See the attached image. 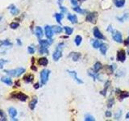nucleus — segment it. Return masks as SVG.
Here are the masks:
<instances>
[{"label":"nucleus","mask_w":129,"mask_h":121,"mask_svg":"<svg viewBox=\"0 0 129 121\" xmlns=\"http://www.w3.org/2000/svg\"><path fill=\"white\" fill-rule=\"evenodd\" d=\"M4 72L10 76H12V77H19L20 75H22L23 73H25V69L24 68H17L15 69H7L4 70Z\"/></svg>","instance_id":"obj_1"},{"label":"nucleus","mask_w":129,"mask_h":121,"mask_svg":"<svg viewBox=\"0 0 129 121\" xmlns=\"http://www.w3.org/2000/svg\"><path fill=\"white\" fill-rule=\"evenodd\" d=\"M50 74V70L48 69H43L40 72V82L42 85H45L48 80V77Z\"/></svg>","instance_id":"obj_2"},{"label":"nucleus","mask_w":129,"mask_h":121,"mask_svg":"<svg viewBox=\"0 0 129 121\" xmlns=\"http://www.w3.org/2000/svg\"><path fill=\"white\" fill-rule=\"evenodd\" d=\"M111 34H112V37L114 39L115 41L118 42V43H123V37H122V34L118 32V31H115L111 28Z\"/></svg>","instance_id":"obj_3"},{"label":"nucleus","mask_w":129,"mask_h":121,"mask_svg":"<svg viewBox=\"0 0 129 121\" xmlns=\"http://www.w3.org/2000/svg\"><path fill=\"white\" fill-rule=\"evenodd\" d=\"M11 96H13V98H15L19 100L22 101V102H24L26 101L27 99H28V96L26 95L25 94H23L22 92H17V93H15V94H11Z\"/></svg>","instance_id":"obj_4"},{"label":"nucleus","mask_w":129,"mask_h":121,"mask_svg":"<svg viewBox=\"0 0 129 121\" xmlns=\"http://www.w3.org/2000/svg\"><path fill=\"white\" fill-rule=\"evenodd\" d=\"M125 59H126V52L124 49H120L119 50L118 52H117V60L119 61L124 62Z\"/></svg>","instance_id":"obj_5"},{"label":"nucleus","mask_w":129,"mask_h":121,"mask_svg":"<svg viewBox=\"0 0 129 121\" xmlns=\"http://www.w3.org/2000/svg\"><path fill=\"white\" fill-rule=\"evenodd\" d=\"M61 50L62 49H60V48H56L55 52H54L53 54H52V58H53V60H55V61H57V60L62 56V51Z\"/></svg>","instance_id":"obj_6"},{"label":"nucleus","mask_w":129,"mask_h":121,"mask_svg":"<svg viewBox=\"0 0 129 121\" xmlns=\"http://www.w3.org/2000/svg\"><path fill=\"white\" fill-rule=\"evenodd\" d=\"M44 31H45V36L48 39H51L53 36V31H52V27H50L49 25H46L44 28Z\"/></svg>","instance_id":"obj_7"},{"label":"nucleus","mask_w":129,"mask_h":121,"mask_svg":"<svg viewBox=\"0 0 129 121\" xmlns=\"http://www.w3.org/2000/svg\"><path fill=\"white\" fill-rule=\"evenodd\" d=\"M68 73H69L70 75L72 76V78L74 79V81L75 82H77L78 84H82L83 83V82L82 81L81 79L79 78L77 76V72L76 71H72V70H68Z\"/></svg>","instance_id":"obj_8"},{"label":"nucleus","mask_w":129,"mask_h":121,"mask_svg":"<svg viewBox=\"0 0 129 121\" xmlns=\"http://www.w3.org/2000/svg\"><path fill=\"white\" fill-rule=\"evenodd\" d=\"M94 36H95L97 39H99V40H104L105 39L104 36L102 34V32L99 31V29L98 28H94Z\"/></svg>","instance_id":"obj_9"},{"label":"nucleus","mask_w":129,"mask_h":121,"mask_svg":"<svg viewBox=\"0 0 129 121\" xmlns=\"http://www.w3.org/2000/svg\"><path fill=\"white\" fill-rule=\"evenodd\" d=\"M96 19H97V13L94 12V13H90L86 16V20L89 21V22L91 23H96Z\"/></svg>","instance_id":"obj_10"},{"label":"nucleus","mask_w":129,"mask_h":121,"mask_svg":"<svg viewBox=\"0 0 129 121\" xmlns=\"http://www.w3.org/2000/svg\"><path fill=\"white\" fill-rule=\"evenodd\" d=\"M1 82L6 84L7 86H11L12 85V80H11V78L7 77V76H3V77L1 78Z\"/></svg>","instance_id":"obj_11"},{"label":"nucleus","mask_w":129,"mask_h":121,"mask_svg":"<svg viewBox=\"0 0 129 121\" xmlns=\"http://www.w3.org/2000/svg\"><path fill=\"white\" fill-rule=\"evenodd\" d=\"M8 114H9L10 117L12 119V118H15V117L17 116L18 112H17V110L15 108V107H9L8 108Z\"/></svg>","instance_id":"obj_12"},{"label":"nucleus","mask_w":129,"mask_h":121,"mask_svg":"<svg viewBox=\"0 0 129 121\" xmlns=\"http://www.w3.org/2000/svg\"><path fill=\"white\" fill-rule=\"evenodd\" d=\"M8 9H9L10 12H11V14L13 15H16L19 13V11L16 8V7H15V6H14V5H11L8 7Z\"/></svg>","instance_id":"obj_13"},{"label":"nucleus","mask_w":129,"mask_h":121,"mask_svg":"<svg viewBox=\"0 0 129 121\" xmlns=\"http://www.w3.org/2000/svg\"><path fill=\"white\" fill-rule=\"evenodd\" d=\"M37 102H38V99H37L36 97H34L33 99L31 101V103H29V107H30L31 110H34L35 107H36V104H37Z\"/></svg>","instance_id":"obj_14"},{"label":"nucleus","mask_w":129,"mask_h":121,"mask_svg":"<svg viewBox=\"0 0 129 121\" xmlns=\"http://www.w3.org/2000/svg\"><path fill=\"white\" fill-rule=\"evenodd\" d=\"M33 79H34V76H33L32 74H28V75H26L23 77V81L27 83L32 82L33 81Z\"/></svg>","instance_id":"obj_15"},{"label":"nucleus","mask_w":129,"mask_h":121,"mask_svg":"<svg viewBox=\"0 0 129 121\" xmlns=\"http://www.w3.org/2000/svg\"><path fill=\"white\" fill-rule=\"evenodd\" d=\"M48 63V60L45 57H41L38 60V64L42 66H46Z\"/></svg>","instance_id":"obj_16"},{"label":"nucleus","mask_w":129,"mask_h":121,"mask_svg":"<svg viewBox=\"0 0 129 121\" xmlns=\"http://www.w3.org/2000/svg\"><path fill=\"white\" fill-rule=\"evenodd\" d=\"M113 2L117 7H123L125 4V0H113Z\"/></svg>","instance_id":"obj_17"},{"label":"nucleus","mask_w":129,"mask_h":121,"mask_svg":"<svg viewBox=\"0 0 129 121\" xmlns=\"http://www.w3.org/2000/svg\"><path fill=\"white\" fill-rule=\"evenodd\" d=\"M52 41H49V40H39V44H40V46H44V47H48L51 44Z\"/></svg>","instance_id":"obj_18"},{"label":"nucleus","mask_w":129,"mask_h":121,"mask_svg":"<svg viewBox=\"0 0 129 121\" xmlns=\"http://www.w3.org/2000/svg\"><path fill=\"white\" fill-rule=\"evenodd\" d=\"M12 45V43L10 42L8 40H4L0 41V47H9Z\"/></svg>","instance_id":"obj_19"},{"label":"nucleus","mask_w":129,"mask_h":121,"mask_svg":"<svg viewBox=\"0 0 129 121\" xmlns=\"http://www.w3.org/2000/svg\"><path fill=\"white\" fill-rule=\"evenodd\" d=\"M68 19L72 23H77V17L75 15H68Z\"/></svg>","instance_id":"obj_20"},{"label":"nucleus","mask_w":129,"mask_h":121,"mask_svg":"<svg viewBox=\"0 0 129 121\" xmlns=\"http://www.w3.org/2000/svg\"><path fill=\"white\" fill-rule=\"evenodd\" d=\"M36 36L38 38H41L42 36H43L44 33H43V30H42V28H40V27H36Z\"/></svg>","instance_id":"obj_21"},{"label":"nucleus","mask_w":129,"mask_h":121,"mask_svg":"<svg viewBox=\"0 0 129 121\" xmlns=\"http://www.w3.org/2000/svg\"><path fill=\"white\" fill-rule=\"evenodd\" d=\"M70 56H72V60H74V61H77V60H79L80 56H81V54L78 53V52H72L70 54Z\"/></svg>","instance_id":"obj_22"},{"label":"nucleus","mask_w":129,"mask_h":121,"mask_svg":"<svg viewBox=\"0 0 129 121\" xmlns=\"http://www.w3.org/2000/svg\"><path fill=\"white\" fill-rule=\"evenodd\" d=\"M107 48H108V47H107V44H102V45L100 46V48H99V49H100V52H101V53L103 54V55H105V54H106Z\"/></svg>","instance_id":"obj_23"},{"label":"nucleus","mask_w":129,"mask_h":121,"mask_svg":"<svg viewBox=\"0 0 129 121\" xmlns=\"http://www.w3.org/2000/svg\"><path fill=\"white\" fill-rule=\"evenodd\" d=\"M52 28L53 32L56 33V34H57V33L62 32V31H63V28H62L61 27H60V26H52Z\"/></svg>","instance_id":"obj_24"},{"label":"nucleus","mask_w":129,"mask_h":121,"mask_svg":"<svg viewBox=\"0 0 129 121\" xmlns=\"http://www.w3.org/2000/svg\"><path fill=\"white\" fill-rule=\"evenodd\" d=\"M102 68H103V65H102L100 62H96V63L95 64V65H94V70H95V72H99Z\"/></svg>","instance_id":"obj_25"},{"label":"nucleus","mask_w":129,"mask_h":121,"mask_svg":"<svg viewBox=\"0 0 129 121\" xmlns=\"http://www.w3.org/2000/svg\"><path fill=\"white\" fill-rule=\"evenodd\" d=\"M63 17H64V15H62V13H60V14H59V13H56L55 14V18L56 19V21H57V23H59L60 24L61 23V19H63Z\"/></svg>","instance_id":"obj_26"},{"label":"nucleus","mask_w":129,"mask_h":121,"mask_svg":"<svg viewBox=\"0 0 129 121\" xmlns=\"http://www.w3.org/2000/svg\"><path fill=\"white\" fill-rule=\"evenodd\" d=\"M48 47H44V46H41L40 48V50H39V52H40V54H48Z\"/></svg>","instance_id":"obj_27"},{"label":"nucleus","mask_w":129,"mask_h":121,"mask_svg":"<svg viewBox=\"0 0 129 121\" xmlns=\"http://www.w3.org/2000/svg\"><path fill=\"white\" fill-rule=\"evenodd\" d=\"M82 38L81 36H77L75 37V40H74V41H75V44L77 46H79L80 44H81L82 43Z\"/></svg>","instance_id":"obj_28"},{"label":"nucleus","mask_w":129,"mask_h":121,"mask_svg":"<svg viewBox=\"0 0 129 121\" xmlns=\"http://www.w3.org/2000/svg\"><path fill=\"white\" fill-rule=\"evenodd\" d=\"M101 45H102V43L99 41V40H94V41H93V47L95 48H100Z\"/></svg>","instance_id":"obj_29"},{"label":"nucleus","mask_w":129,"mask_h":121,"mask_svg":"<svg viewBox=\"0 0 129 121\" xmlns=\"http://www.w3.org/2000/svg\"><path fill=\"white\" fill-rule=\"evenodd\" d=\"M120 99L122 100V99H124L125 98H127V97H129V93L126 92V91H123V92H120Z\"/></svg>","instance_id":"obj_30"},{"label":"nucleus","mask_w":129,"mask_h":121,"mask_svg":"<svg viewBox=\"0 0 129 121\" xmlns=\"http://www.w3.org/2000/svg\"><path fill=\"white\" fill-rule=\"evenodd\" d=\"M73 9L74 11L79 13V14H84V13L86 12V11H84V10H82V8H80V7H73Z\"/></svg>","instance_id":"obj_31"},{"label":"nucleus","mask_w":129,"mask_h":121,"mask_svg":"<svg viewBox=\"0 0 129 121\" xmlns=\"http://www.w3.org/2000/svg\"><path fill=\"white\" fill-rule=\"evenodd\" d=\"M64 31H65V33L67 35H71L72 32H73V29L72 28H70V27H64Z\"/></svg>","instance_id":"obj_32"},{"label":"nucleus","mask_w":129,"mask_h":121,"mask_svg":"<svg viewBox=\"0 0 129 121\" xmlns=\"http://www.w3.org/2000/svg\"><path fill=\"white\" fill-rule=\"evenodd\" d=\"M19 26V24L18 23H11V24H10V27H11V28H12V29L18 28Z\"/></svg>","instance_id":"obj_33"},{"label":"nucleus","mask_w":129,"mask_h":121,"mask_svg":"<svg viewBox=\"0 0 129 121\" xmlns=\"http://www.w3.org/2000/svg\"><path fill=\"white\" fill-rule=\"evenodd\" d=\"M7 62H8V60H4V59H1V60H0V69H3L4 64L7 63Z\"/></svg>","instance_id":"obj_34"},{"label":"nucleus","mask_w":129,"mask_h":121,"mask_svg":"<svg viewBox=\"0 0 129 121\" xmlns=\"http://www.w3.org/2000/svg\"><path fill=\"white\" fill-rule=\"evenodd\" d=\"M85 120L86 121H94L95 120V118L92 116H90V115H87L85 117Z\"/></svg>","instance_id":"obj_35"},{"label":"nucleus","mask_w":129,"mask_h":121,"mask_svg":"<svg viewBox=\"0 0 129 121\" xmlns=\"http://www.w3.org/2000/svg\"><path fill=\"white\" fill-rule=\"evenodd\" d=\"M28 51L30 54H33V53H35V48L32 46H28Z\"/></svg>","instance_id":"obj_36"},{"label":"nucleus","mask_w":129,"mask_h":121,"mask_svg":"<svg viewBox=\"0 0 129 121\" xmlns=\"http://www.w3.org/2000/svg\"><path fill=\"white\" fill-rule=\"evenodd\" d=\"M109 84H110V82H109V81H107V82H106V87H105L104 91H102V94H103V95H106V91H107V88H108V87H109Z\"/></svg>","instance_id":"obj_37"},{"label":"nucleus","mask_w":129,"mask_h":121,"mask_svg":"<svg viewBox=\"0 0 129 121\" xmlns=\"http://www.w3.org/2000/svg\"><path fill=\"white\" fill-rule=\"evenodd\" d=\"M113 104H114V99L111 98V99H109L108 103H107V107H111L113 106Z\"/></svg>","instance_id":"obj_38"},{"label":"nucleus","mask_w":129,"mask_h":121,"mask_svg":"<svg viewBox=\"0 0 129 121\" xmlns=\"http://www.w3.org/2000/svg\"><path fill=\"white\" fill-rule=\"evenodd\" d=\"M0 118H2L1 120H7V119H4L5 118V115H4V113H3V112L2 110H0Z\"/></svg>","instance_id":"obj_39"},{"label":"nucleus","mask_w":129,"mask_h":121,"mask_svg":"<svg viewBox=\"0 0 129 121\" xmlns=\"http://www.w3.org/2000/svg\"><path fill=\"white\" fill-rule=\"evenodd\" d=\"M71 1V3H72V5H73V6H77V0H70Z\"/></svg>","instance_id":"obj_40"},{"label":"nucleus","mask_w":129,"mask_h":121,"mask_svg":"<svg viewBox=\"0 0 129 121\" xmlns=\"http://www.w3.org/2000/svg\"><path fill=\"white\" fill-rule=\"evenodd\" d=\"M60 10H61V11L63 13H64V12H66V11H67V9H66L65 7H60Z\"/></svg>","instance_id":"obj_41"},{"label":"nucleus","mask_w":129,"mask_h":121,"mask_svg":"<svg viewBox=\"0 0 129 121\" xmlns=\"http://www.w3.org/2000/svg\"><path fill=\"white\" fill-rule=\"evenodd\" d=\"M106 116L107 117H111V112H109V111H107V112H106Z\"/></svg>","instance_id":"obj_42"},{"label":"nucleus","mask_w":129,"mask_h":121,"mask_svg":"<svg viewBox=\"0 0 129 121\" xmlns=\"http://www.w3.org/2000/svg\"><path fill=\"white\" fill-rule=\"evenodd\" d=\"M121 114H122V112H120V113H119V115H118V114L115 115V119H116V120H117V119H120V117L121 116Z\"/></svg>","instance_id":"obj_43"},{"label":"nucleus","mask_w":129,"mask_h":121,"mask_svg":"<svg viewBox=\"0 0 129 121\" xmlns=\"http://www.w3.org/2000/svg\"><path fill=\"white\" fill-rule=\"evenodd\" d=\"M17 44H18V45H22V42H21V40H19V39H17Z\"/></svg>","instance_id":"obj_44"},{"label":"nucleus","mask_w":129,"mask_h":121,"mask_svg":"<svg viewBox=\"0 0 129 121\" xmlns=\"http://www.w3.org/2000/svg\"><path fill=\"white\" fill-rule=\"evenodd\" d=\"M34 87H35V89H38L39 87H40V84H39V83H36V84H35Z\"/></svg>","instance_id":"obj_45"},{"label":"nucleus","mask_w":129,"mask_h":121,"mask_svg":"<svg viewBox=\"0 0 129 121\" xmlns=\"http://www.w3.org/2000/svg\"><path fill=\"white\" fill-rule=\"evenodd\" d=\"M31 68H32V69L35 70V71H36V70H37V69H36V68L35 67V65H32V67H31Z\"/></svg>","instance_id":"obj_46"},{"label":"nucleus","mask_w":129,"mask_h":121,"mask_svg":"<svg viewBox=\"0 0 129 121\" xmlns=\"http://www.w3.org/2000/svg\"><path fill=\"white\" fill-rule=\"evenodd\" d=\"M126 44H128L129 45V37L127 39V40H126Z\"/></svg>","instance_id":"obj_47"},{"label":"nucleus","mask_w":129,"mask_h":121,"mask_svg":"<svg viewBox=\"0 0 129 121\" xmlns=\"http://www.w3.org/2000/svg\"><path fill=\"white\" fill-rule=\"evenodd\" d=\"M126 119H128V120H129V112L126 115Z\"/></svg>","instance_id":"obj_48"},{"label":"nucleus","mask_w":129,"mask_h":121,"mask_svg":"<svg viewBox=\"0 0 129 121\" xmlns=\"http://www.w3.org/2000/svg\"><path fill=\"white\" fill-rule=\"evenodd\" d=\"M63 1H64V0H58V2H59V3H61Z\"/></svg>","instance_id":"obj_49"},{"label":"nucleus","mask_w":129,"mask_h":121,"mask_svg":"<svg viewBox=\"0 0 129 121\" xmlns=\"http://www.w3.org/2000/svg\"><path fill=\"white\" fill-rule=\"evenodd\" d=\"M2 20V16H0V21Z\"/></svg>","instance_id":"obj_50"},{"label":"nucleus","mask_w":129,"mask_h":121,"mask_svg":"<svg viewBox=\"0 0 129 121\" xmlns=\"http://www.w3.org/2000/svg\"><path fill=\"white\" fill-rule=\"evenodd\" d=\"M128 52H129V51H128Z\"/></svg>","instance_id":"obj_51"}]
</instances>
